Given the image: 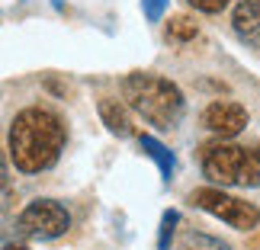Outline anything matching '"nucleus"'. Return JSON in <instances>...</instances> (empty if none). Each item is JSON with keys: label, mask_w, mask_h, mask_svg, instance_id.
<instances>
[{"label": "nucleus", "mask_w": 260, "mask_h": 250, "mask_svg": "<svg viewBox=\"0 0 260 250\" xmlns=\"http://www.w3.org/2000/svg\"><path fill=\"white\" fill-rule=\"evenodd\" d=\"M68 128L52 109L29 106L10 125V161L19 173H42L64 151Z\"/></svg>", "instance_id": "f257e3e1"}, {"label": "nucleus", "mask_w": 260, "mask_h": 250, "mask_svg": "<svg viewBox=\"0 0 260 250\" xmlns=\"http://www.w3.org/2000/svg\"><path fill=\"white\" fill-rule=\"evenodd\" d=\"M122 99L154 128H177L183 119V93L161 74H128L122 81Z\"/></svg>", "instance_id": "f03ea898"}, {"label": "nucleus", "mask_w": 260, "mask_h": 250, "mask_svg": "<svg viewBox=\"0 0 260 250\" xmlns=\"http://www.w3.org/2000/svg\"><path fill=\"white\" fill-rule=\"evenodd\" d=\"M203 173L218 186H260V148L215 141L203 148Z\"/></svg>", "instance_id": "7ed1b4c3"}, {"label": "nucleus", "mask_w": 260, "mask_h": 250, "mask_svg": "<svg viewBox=\"0 0 260 250\" xmlns=\"http://www.w3.org/2000/svg\"><path fill=\"white\" fill-rule=\"evenodd\" d=\"M189 202L199 205L203 212H209L212 218H218V222L232 225L235 231H251V228L260 225V208L254 202H244V199H238V196H228V193H222V189H215V186L196 189V193L189 196Z\"/></svg>", "instance_id": "20e7f679"}, {"label": "nucleus", "mask_w": 260, "mask_h": 250, "mask_svg": "<svg viewBox=\"0 0 260 250\" xmlns=\"http://www.w3.org/2000/svg\"><path fill=\"white\" fill-rule=\"evenodd\" d=\"M68 228H71V215L58 199H32L16 218V231L32 241H55L68 234Z\"/></svg>", "instance_id": "39448f33"}, {"label": "nucleus", "mask_w": 260, "mask_h": 250, "mask_svg": "<svg viewBox=\"0 0 260 250\" xmlns=\"http://www.w3.org/2000/svg\"><path fill=\"white\" fill-rule=\"evenodd\" d=\"M247 109L241 103H228V99H215V103L206 106L203 113V125L209 128L212 135H222V138H235L247 128Z\"/></svg>", "instance_id": "423d86ee"}, {"label": "nucleus", "mask_w": 260, "mask_h": 250, "mask_svg": "<svg viewBox=\"0 0 260 250\" xmlns=\"http://www.w3.org/2000/svg\"><path fill=\"white\" fill-rule=\"evenodd\" d=\"M232 26L244 45L260 48V0H241L232 13Z\"/></svg>", "instance_id": "0eeeda50"}, {"label": "nucleus", "mask_w": 260, "mask_h": 250, "mask_svg": "<svg viewBox=\"0 0 260 250\" xmlns=\"http://www.w3.org/2000/svg\"><path fill=\"white\" fill-rule=\"evenodd\" d=\"M96 109H100V119H103V125L109 128L113 135H119V138H128V135H135V125H132V116H128V109L119 103V99H100L96 103Z\"/></svg>", "instance_id": "6e6552de"}, {"label": "nucleus", "mask_w": 260, "mask_h": 250, "mask_svg": "<svg viewBox=\"0 0 260 250\" xmlns=\"http://www.w3.org/2000/svg\"><path fill=\"white\" fill-rule=\"evenodd\" d=\"M142 151L151 157V161L157 164V170H161V176L171 183V176H174V170H177V161H174V154L167 151V148L157 141L154 135H142Z\"/></svg>", "instance_id": "1a4fd4ad"}, {"label": "nucleus", "mask_w": 260, "mask_h": 250, "mask_svg": "<svg viewBox=\"0 0 260 250\" xmlns=\"http://www.w3.org/2000/svg\"><path fill=\"white\" fill-rule=\"evenodd\" d=\"M174 250H232L225 241H218L212 234H203V231H189L183 241H180Z\"/></svg>", "instance_id": "9d476101"}, {"label": "nucleus", "mask_w": 260, "mask_h": 250, "mask_svg": "<svg viewBox=\"0 0 260 250\" xmlns=\"http://www.w3.org/2000/svg\"><path fill=\"white\" fill-rule=\"evenodd\" d=\"M196 19L189 16H174L167 23V39H174V42H189V39H196Z\"/></svg>", "instance_id": "9b49d317"}, {"label": "nucleus", "mask_w": 260, "mask_h": 250, "mask_svg": "<svg viewBox=\"0 0 260 250\" xmlns=\"http://www.w3.org/2000/svg\"><path fill=\"white\" fill-rule=\"evenodd\" d=\"M177 225H180V212H164L161 218V231H157V250H171V241L177 234Z\"/></svg>", "instance_id": "f8f14e48"}, {"label": "nucleus", "mask_w": 260, "mask_h": 250, "mask_svg": "<svg viewBox=\"0 0 260 250\" xmlns=\"http://www.w3.org/2000/svg\"><path fill=\"white\" fill-rule=\"evenodd\" d=\"M10 199H13V183H10V176H7V161H4V154H0V212L10 205Z\"/></svg>", "instance_id": "ddd939ff"}, {"label": "nucleus", "mask_w": 260, "mask_h": 250, "mask_svg": "<svg viewBox=\"0 0 260 250\" xmlns=\"http://www.w3.org/2000/svg\"><path fill=\"white\" fill-rule=\"evenodd\" d=\"M189 7H196L199 13H222V10L232 4V0H186Z\"/></svg>", "instance_id": "4468645a"}, {"label": "nucleus", "mask_w": 260, "mask_h": 250, "mask_svg": "<svg viewBox=\"0 0 260 250\" xmlns=\"http://www.w3.org/2000/svg\"><path fill=\"white\" fill-rule=\"evenodd\" d=\"M142 7H145V16L151 19V23H157V19L164 16V7H167V0H142Z\"/></svg>", "instance_id": "2eb2a0df"}, {"label": "nucleus", "mask_w": 260, "mask_h": 250, "mask_svg": "<svg viewBox=\"0 0 260 250\" xmlns=\"http://www.w3.org/2000/svg\"><path fill=\"white\" fill-rule=\"evenodd\" d=\"M4 250H29V247H26V244H7Z\"/></svg>", "instance_id": "dca6fc26"}]
</instances>
